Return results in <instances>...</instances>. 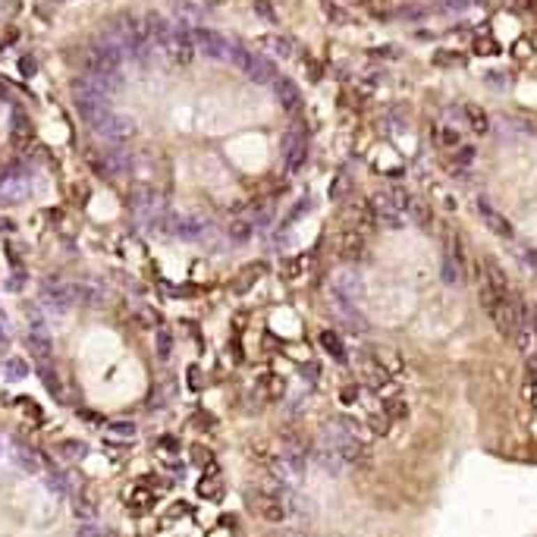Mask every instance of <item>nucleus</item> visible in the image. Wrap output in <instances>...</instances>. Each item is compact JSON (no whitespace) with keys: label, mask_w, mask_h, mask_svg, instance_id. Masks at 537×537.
I'll list each match as a JSON object with an SVG mask.
<instances>
[{"label":"nucleus","mask_w":537,"mask_h":537,"mask_svg":"<svg viewBox=\"0 0 537 537\" xmlns=\"http://www.w3.org/2000/svg\"><path fill=\"white\" fill-rule=\"evenodd\" d=\"M248 503H252L255 515L264 518L271 524H280L289 515V506L283 499V490H273V487H258L255 493H248Z\"/></svg>","instance_id":"nucleus-1"},{"label":"nucleus","mask_w":537,"mask_h":537,"mask_svg":"<svg viewBox=\"0 0 537 537\" xmlns=\"http://www.w3.org/2000/svg\"><path fill=\"white\" fill-rule=\"evenodd\" d=\"M95 133L101 135L104 142H110V145H126V142L135 135V123L129 120V116L114 114V110H110V114L95 126Z\"/></svg>","instance_id":"nucleus-2"},{"label":"nucleus","mask_w":537,"mask_h":537,"mask_svg":"<svg viewBox=\"0 0 537 537\" xmlns=\"http://www.w3.org/2000/svg\"><path fill=\"white\" fill-rule=\"evenodd\" d=\"M38 298H41V305H45L47 311H54V315H66V311L76 305L73 286H66V283H45Z\"/></svg>","instance_id":"nucleus-3"},{"label":"nucleus","mask_w":537,"mask_h":537,"mask_svg":"<svg viewBox=\"0 0 537 537\" xmlns=\"http://www.w3.org/2000/svg\"><path fill=\"white\" fill-rule=\"evenodd\" d=\"M478 217L484 220V227L490 229L493 236H499V239H512V223L506 220L497 208H490L484 198H478Z\"/></svg>","instance_id":"nucleus-4"},{"label":"nucleus","mask_w":537,"mask_h":537,"mask_svg":"<svg viewBox=\"0 0 537 537\" xmlns=\"http://www.w3.org/2000/svg\"><path fill=\"white\" fill-rule=\"evenodd\" d=\"M273 95H277L280 107L286 110V114H298L302 110V91H298V85L292 82V79H277L273 82Z\"/></svg>","instance_id":"nucleus-5"},{"label":"nucleus","mask_w":537,"mask_h":537,"mask_svg":"<svg viewBox=\"0 0 537 537\" xmlns=\"http://www.w3.org/2000/svg\"><path fill=\"white\" fill-rule=\"evenodd\" d=\"M283 393H286V380L280 377V374H264V377H258V384H255V396H258V405L277 402Z\"/></svg>","instance_id":"nucleus-6"},{"label":"nucleus","mask_w":537,"mask_h":537,"mask_svg":"<svg viewBox=\"0 0 537 537\" xmlns=\"http://www.w3.org/2000/svg\"><path fill=\"white\" fill-rule=\"evenodd\" d=\"M336 252L346 261H355L361 252H365V233L361 229H346V233L336 236Z\"/></svg>","instance_id":"nucleus-7"},{"label":"nucleus","mask_w":537,"mask_h":537,"mask_svg":"<svg viewBox=\"0 0 537 537\" xmlns=\"http://www.w3.org/2000/svg\"><path fill=\"white\" fill-rule=\"evenodd\" d=\"M204 229H208V220H202V217H173V236L186 242L202 239Z\"/></svg>","instance_id":"nucleus-8"},{"label":"nucleus","mask_w":537,"mask_h":537,"mask_svg":"<svg viewBox=\"0 0 537 537\" xmlns=\"http://www.w3.org/2000/svg\"><path fill=\"white\" fill-rule=\"evenodd\" d=\"M26 346H29V352H32L38 361H51V355H54V342H51V336H47V330H45V327H32V330H29Z\"/></svg>","instance_id":"nucleus-9"},{"label":"nucleus","mask_w":537,"mask_h":537,"mask_svg":"<svg viewBox=\"0 0 537 537\" xmlns=\"http://www.w3.org/2000/svg\"><path fill=\"white\" fill-rule=\"evenodd\" d=\"M349 217H352L355 229H361L365 236L371 233L374 227H377V211H374L371 202H355V204H349Z\"/></svg>","instance_id":"nucleus-10"},{"label":"nucleus","mask_w":537,"mask_h":537,"mask_svg":"<svg viewBox=\"0 0 537 537\" xmlns=\"http://www.w3.org/2000/svg\"><path fill=\"white\" fill-rule=\"evenodd\" d=\"M481 273H484V277H481V283H487L490 289L503 292V296H506V292H512V289H509V277H506V271H503V267H499L493 258H484V264H481Z\"/></svg>","instance_id":"nucleus-11"},{"label":"nucleus","mask_w":537,"mask_h":537,"mask_svg":"<svg viewBox=\"0 0 537 537\" xmlns=\"http://www.w3.org/2000/svg\"><path fill=\"white\" fill-rule=\"evenodd\" d=\"M158 490H160V487H158ZM158 490H154V487H148V481L142 478L139 484H135V490L129 493V509H133V512L154 509V503H158Z\"/></svg>","instance_id":"nucleus-12"},{"label":"nucleus","mask_w":537,"mask_h":537,"mask_svg":"<svg viewBox=\"0 0 537 537\" xmlns=\"http://www.w3.org/2000/svg\"><path fill=\"white\" fill-rule=\"evenodd\" d=\"M198 497H202V499H211V503L223 499V484H220V478H217V468H214V465H211V471L204 474L202 481H198Z\"/></svg>","instance_id":"nucleus-13"},{"label":"nucleus","mask_w":537,"mask_h":537,"mask_svg":"<svg viewBox=\"0 0 537 537\" xmlns=\"http://www.w3.org/2000/svg\"><path fill=\"white\" fill-rule=\"evenodd\" d=\"M465 120H468V126H471L474 135H487V133H490V116H487L478 104H468V107H465Z\"/></svg>","instance_id":"nucleus-14"},{"label":"nucleus","mask_w":537,"mask_h":537,"mask_svg":"<svg viewBox=\"0 0 537 537\" xmlns=\"http://www.w3.org/2000/svg\"><path fill=\"white\" fill-rule=\"evenodd\" d=\"M317 340H321V349H324V352L333 355V361H346V349H342V340L333 333V330H321V336H317Z\"/></svg>","instance_id":"nucleus-15"},{"label":"nucleus","mask_w":537,"mask_h":537,"mask_svg":"<svg viewBox=\"0 0 537 537\" xmlns=\"http://www.w3.org/2000/svg\"><path fill=\"white\" fill-rule=\"evenodd\" d=\"M57 453L63 455V462H79V459H85L89 455V443H82V440H63L57 446Z\"/></svg>","instance_id":"nucleus-16"},{"label":"nucleus","mask_w":537,"mask_h":537,"mask_svg":"<svg viewBox=\"0 0 537 537\" xmlns=\"http://www.w3.org/2000/svg\"><path fill=\"white\" fill-rule=\"evenodd\" d=\"M390 424H393V418L384 411V405H380L377 411H371V415H368V430H371L374 437H386Z\"/></svg>","instance_id":"nucleus-17"},{"label":"nucleus","mask_w":537,"mask_h":537,"mask_svg":"<svg viewBox=\"0 0 537 537\" xmlns=\"http://www.w3.org/2000/svg\"><path fill=\"white\" fill-rule=\"evenodd\" d=\"M267 45H271V51L277 54L280 60H289L292 51H296V45H292L289 35H273V38H267Z\"/></svg>","instance_id":"nucleus-18"},{"label":"nucleus","mask_w":537,"mask_h":537,"mask_svg":"<svg viewBox=\"0 0 537 537\" xmlns=\"http://www.w3.org/2000/svg\"><path fill=\"white\" fill-rule=\"evenodd\" d=\"M384 411L393 418V421H405V418H409V402H405L402 396H390L384 402Z\"/></svg>","instance_id":"nucleus-19"},{"label":"nucleus","mask_w":537,"mask_h":537,"mask_svg":"<svg viewBox=\"0 0 537 537\" xmlns=\"http://www.w3.org/2000/svg\"><path fill=\"white\" fill-rule=\"evenodd\" d=\"M227 233H229V239L233 242H248L252 239V233H255V227L248 220H229Z\"/></svg>","instance_id":"nucleus-20"},{"label":"nucleus","mask_w":537,"mask_h":537,"mask_svg":"<svg viewBox=\"0 0 537 537\" xmlns=\"http://www.w3.org/2000/svg\"><path fill=\"white\" fill-rule=\"evenodd\" d=\"M3 377L7 380H26L29 377V365L22 358H7L3 361Z\"/></svg>","instance_id":"nucleus-21"},{"label":"nucleus","mask_w":537,"mask_h":537,"mask_svg":"<svg viewBox=\"0 0 537 537\" xmlns=\"http://www.w3.org/2000/svg\"><path fill=\"white\" fill-rule=\"evenodd\" d=\"M471 51L481 54V57H497V54H499V45L490 38V35H478V38L471 41Z\"/></svg>","instance_id":"nucleus-22"},{"label":"nucleus","mask_w":537,"mask_h":537,"mask_svg":"<svg viewBox=\"0 0 537 537\" xmlns=\"http://www.w3.org/2000/svg\"><path fill=\"white\" fill-rule=\"evenodd\" d=\"M305 273V258H286L280 264V277L283 280H298Z\"/></svg>","instance_id":"nucleus-23"},{"label":"nucleus","mask_w":537,"mask_h":537,"mask_svg":"<svg viewBox=\"0 0 537 537\" xmlns=\"http://www.w3.org/2000/svg\"><path fill=\"white\" fill-rule=\"evenodd\" d=\"M73 296H76V305H89V308L101 302V292L91 286H73Z\"/></svg>","instance_id":"nucleus-24"},{"label":"nucleus","mask_w":537,"mask_h":537,"mask_svg":"<svg viewBox=\"0 0 537 537\" xmlns=\"http://www.w3.org/2000/svg\"><path fill=\"white\" fill-rule=\"evenodd\" d=\"M38 374H41V380H45V386H47V393L51 396H57V399H63V390H60V380H57V374L51 371L47 365H41L38 368Z\"/></svg>","instance_id":"nucleus-25"},{"label":"nucleus","mask_w":537,"mask_h":537,"mask_svg":"<svg viewBox=\"0 0 537 537\" xmlns=\"http://www.w3.org/2000/svg\"><path fill=\"white\" fill-rule=\"evenodd\" d=\"M437 142H440L443 148H449V151H453V148H459V145H462V135H459V129L443 126L440 133H437Z\"/></svg>","instance_id":"nucleus-26"},{"label":"nucleus","mask_w":537,"mask_h":537,"mask_svg":"<svg viewBox=\"0 0 537 537\" xmlns=\"http://www.w3.org/2000/svg\"><path fill=\"white\" fill-rule=\"evenodd\" d=\"M16 465H20L22 471H38V453H32V449H16Z\"/></svg>","instance_id":"nucleus-27"},{"label":"nucleus","mask_w":537,"mask_h":537,"mask_svg":"<svg viewBox=\"0 0 537 537\" xmlns=\"http://www.w3.org/2000/svg\"><path fill=\"white\" fill-rule=\"evenodd\" d=\"M154 346H158V358L167 361L173 352V336L167 333V330H158V336H154Z\"/></svg>","instance_id":"nucleus-28"},{"label":"nucleus","mask_w":537,"mask_h":537,"mask_svg":"<svg viewBox=\"0 0 537 537\" xmlns=\"http://www.w3.org/2000/svg\"><path fill=\"white\" fill-rule=\"evenodd\" d=\"M189 455H192V462H195V465H202V468L214 465V453H211L208 446H202V443H195V446L189 449Z\"/></svg>","instance_id":"nucleus-29"},{"label":"nucleus","mask_w":537,"mask_h":537,"mask_svg":"<svg viewBox=\"0 0 537 537\" xmlns=\"http://www.w3.org/2000/svg\"><path fill=\"white\" fill-rule=\"evenodd\" d=\"M324 16H327L330 22H336V26H346L349 22V13L340 7V3H330V0H324Z\"/></svg>","instance_id":"nucleus-30"},{"label":"nucleus","mask_w":537,"mask_h":537,"mask_svg":"<svg viewBox=\"0 0 537 537\" xmlns=\"http://www.w3.org/2000/svg\"><path fill=\"white\" fill-rule=\"evenodd\" d=\"M107 430H110L114 437H120V440H133L135 430H139V428H135L133 421H110V424H107Z\"/></svg>","instance_id":"nucleus-31"},{"label":"nucleus","mask_w":537,"mask_h":537,"mask_svg":"<svg viewBox=\"0 0 537 537\" xmlns=\"http://www.w3.org/2000/svg\"><path fill=\"white\" fill-rule=\"evenodd\" d=\"M453 160H455V167H471L474 164V148L471 145L453 148Z\"/></svg>","instance_id":"nucleus-32"},{"label":"nucleus","mask_w":537,"mask_h":537,"mask_svg":"<svg viewBox=\"0 0 537 537\" xmlns=\"http://www.w3.org/2000/svg\"><path fill=\"white\" fill-rule=\"evenodd\" d=\"M302 66H305V73H308L311 82H321V79H324V66L317 63L315 57H308V54H305V57H302Z\"/></svg>","instance_id":"nucleus-33"},{"label":"nucleus","mask_w":537,"mask_h":537,"mask_svg":"<svg viewBox=\"0 0 537 537\" xmlns=\"http://www.w3.org/2000/svg\"><path fill=\"white\" fill-rule=\"evenodd\" d=\"M434 63H437V66H462V54H455V51H437V54H434Z\"/></svg>","instance_id":"nucleus-34"},{"label":"nucleus","mask_w":537,"mask_h":537,"mask_svg":"<svg viewBox=\"0 0 537 537\" xmlns=\"http://www.w3.org/2000/svg\"><path fill=\"white\" fill-rule=\"evenodd\" d=\"M409 217H411L415 223H421V227H428V223H430V211L424 208V204H418V202L409 204Z\"/></svg>","instance_id":"nucleus-35"},{"label":"nucleus","mask_w":537,"mask_h":537,"mask_svg":"<svg viewBox=\"0 0 537 537\" xmlns=\"http://www.w3.org/2000/svg\"><path fill=\"white\" fill-rule=\"evenodd\" d=\"M26 271H22V267H16V271L13 273H10V280H7V289L10 292H22V289H26Z\"/></svg>","instance_id":"nucleus-36"},{"label":"nucleus","mask_w":537,"mask_h":537,"mask_svg":"<svg viewBox=\"0 0 537 537\" xmlns=\"http://www.w3.org/2000/svg\"><path fill=\"white\" fill-rule=\"evenodd\" d=\"M252 7H255V13H258V16H261V20H264V22H277V13H273L271 0H255Z\"/></svg>","instance_id":"nucleus-37"},{"label":"nucleus","mask_w":537,"mask_h":537,"mask_svg":"<svg viewBox=\"0 0 537 537\" xmlns=\"http://www.w3.org/2000/svg\"><path fill=\"white\" fill-rule=\"evenodd\" d=\"M258 277H261V271H258V267H248V271L242 273L239 280H236V292H245L248 286H252V283H255V280H258Z\"/></svg>","instance_id":"nucleus-38"},{"label":"nucleus","mask_w":537,"mask_h":537,"mask_svg":"<svg viewBox=\"0 0 537 537\" xmlns=\"http://www.w3.org/2000/svg\"><path fill=\"white\" fill-rule=\"evenodd\" d=\"M76 515L79 518H95V503H91V499H85L82 493L76 497Z\"/></svg>","instance_id":"nucleus-39"},{"label":"nucleus","mask_w":537,"mask_h":537,"mask_svg":"<svg viewBox=\"0 0 537 537\" xmlns=\"http://www.w3.org/2000/svg\"><path fill=\"white\" fill-rule=\"evenodd\" d=\"M51 490L54 493H70V478L63 471H54L51 474Z\"/></svg>","instance_id":"nucleus-40"},{"label":"nucleus","mask_w":537,"mask_h":537,"mask_svg":"<svg viewBox=\"0 0 537 537\" xmlns=\"http://www.w3.org/2000/svg\"><path fill=\"white\" fill-rule=\"evenodd\" d=\"M512 54H515V57H531V54H534V45H531V38H522V41H515V47H512Z\"/></svg>","instance_id":"nucleus-41"},{"label":"nucleus","mask_w":537,"mask_h":537,"mask_svg":"<svg viewBox=\"0 0 537 537\" xmlns=\"http://www.w3.org/2000/svg\"><path fill=\"white\" fill-rule=\"evenodd\" d=\"M189 512H192V506H189V503H173V506H170V512H167V518H170V522H173V518H186Z\"/></svg>","instance_id":"nucleus-42"},{"label":"nucleus","mask_w":537,"mask_h":537,"mask_svg":"<svg viewBox=\"0 0 537 537\" xmlns=\"http://www.w3.org/2000/svg\"><path fill=\"white\" fill-rule=\"evenodd\" d=\"M302 377L317 380V377H321V365H317V361H305V365H302Z\"/></svg>","instance_id":"nucleus-43"},{"label":"nucleus","mask_w":537,"mask_h":537,"mask_svg":"<svg viewBox=\"0 0 537 537\" xmlns=\"http://www.w3.org/2000/svg\"><path fill=\"white\" fill-rule=\"evenodd\" d=\"M186 377H189V386H192V390H202V368H198V365H192Z\"/></svg>","instance_id":"nucleus-44"},{"label":"nucleus","mask_w":537,"mask_h":537,"mask_svg":"<svg viewBox=\"0 0 537 537\" xmlns=\"http://www.w3.org/2000/svg\"><path fill=\"white\" fill-rule=\"evenodd\" d=\"M340 399H342V402H355V399H358V386H355V384H346V390H342L340 393Z\"/></svg>","instance_id":"nucleus-45"},{"label":"nucleus","mask_w":537,"mask_h":537,"mask_svg":"<svg viewBox=\"0 0 537 537\" xmlns=\"http://www.w3.org/2000/svg\"><path fill=\"white\" fill-rule=\"evenodd\" d=\"M20 70H22V76H35V60L32 57H22Z\"/></svg>","instance_id":"nucleus-46"},{"label":"nucleus","mask_w":537,"mask_h":537,"mask_svg":"<svg viewBox=\"0 0 537 537\" xmlns=\"http://www.w3.org/2000/svg\"><path fill=\"white\" fill-rule=\"evenodd\" d=\"M160 449H167V453H176V449H179V443L173 440V437H164V440H160Z\"/></svg>","instance_id":"nucleus-47"},{"label":"nucleus","mask_w":537,"mask_h":537,"mask_svg":"<svg viewBox=\"0 0 537 537\" xmlns=\"http://www.w3.org/2000/svg\"><path fill=\"white\" fill-rule=\"evenodd\" d=\"M0 229H3V233H16V223L7 220V217H0Z\"/></svg>","instance_id":"nucleus-48"},{"label":"nucleus","mask_w":537,"mask_h":537,"mask_svg":"<svg viewBox=\"0 0 537 537\" xmlns=\"http://www.w3.org/2000/svg\"><path fill=\"white\" fill-rule=\"evenodd\" d=\"M95 524H79V534H95Z\"/></svg>","instance_id":"nucleus-49"},{"label":"nucleus","mask_w":537,"mask_h":537,"mask_svg":"<svg viewBox=\"0 0 537 537\" xmlns=\"http://www.w3.org/2000/svg\"><path fill=\"white\" fill-rule=\"evenodd\" d=\"M528 261H531V264L537 267V252H528Z\"/></svg>","instance_id":"nucleus-50"},{"label":"nucleus","mask_w":537,"mask_h":537,"mask_svg":"<svg viewBox=\"0 0 537 537\" xmlns=\"http://www.w3.org/2000/svg\"><path fill=\"white\" fill-rule=\"evenodd\" d=\"M531 45H534V51H537V32H534V35H531Z\"/></svg>","instance_id":"nucleus-51"}]
</instances>
